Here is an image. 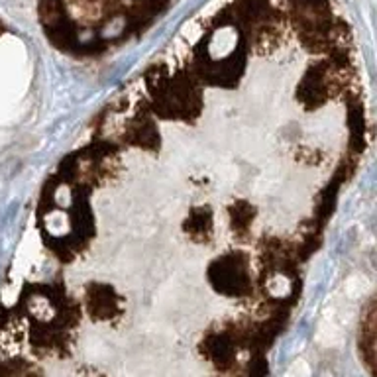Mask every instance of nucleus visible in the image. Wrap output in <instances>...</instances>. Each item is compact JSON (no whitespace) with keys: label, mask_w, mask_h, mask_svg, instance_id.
Instances as JSON below:
<instances>
[{"label":"nucleus","mask_w":377,"mask_h":377,"mask_svg":"<svg viewBox=\"0 0 377 377\" xmlns=\"http://www.w3.org/2000/svg\"><path fill=\"white\" fill-rule=\"evenodd\" d=\"M309 376L310 369L309 366H307V362H303V359L295 362V364L289 368V371L285 373V377H309Z\"/></svg>","instance_id":"f03ea898"},{"label":"nucleus","mask_w":377,"mask_h":377,"mask_svg":"<svg viewBox=\"0 0 377 377\" xmlns=\"http://www.w3.org/2000/svg\"><path fill=\"white\" fill-rule=\"evenodd\" d=\"M319 342H322L324 346H336V344H340L342 342V334H340V330L332 324V322H329V320H324L322 324H320L319 329Z\"/></svg>","instance_id":"f257e3e1"},{"label":"nucleus","mask_w":377,"mask_h":377,"mask_svg":"<svg viewBox=\"0 0 377 377\" xmlns=\"http://www.w3.org/2000/svg\"><path fill=\"white\" fill-rule=\"evenodd\" d=\"M366 287H368V283H366V279H362V277H354V279L348 281V293L352 297H359Z\"/></svg>","instance_id":"7ed1b4c3"}]
</instances>
